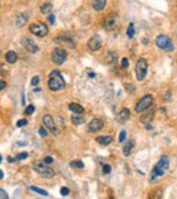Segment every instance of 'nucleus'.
<instances>
[{
  "instance_id": "1",
  "label": "nucleus",
  "mask_w": 177,
  "mask_h": 199,
  "mask_svg": "<svg viewBox=\"0 0 177 199\" xmlns=\"http://www.w3.org/2000/svg\"><path fill=\"white\" fill-rule=\"evenodd\" d=\"M48 86H49V89L52 92H60V90H63L66 87V81L61 77L60 71H57V70L52 71L49 75V79H48Z\"/></svg>"
},
{
  "instance_id": "2",
  "label": "nucleus",
  "mask_w": 177,
  "mask_h": 199,
  "mask_svg": "<svg viewBox=\"0 0 177 199\" xmlns=\"http://www.w3.org/2000/svg\"><path fill=\"white\" fill-rule=\"evenodd\" d=\"M168 167H169L168 157H162V158L157 162L155 167H154V169L151 171V180H155V179L160 177V176H164V173H165V171H166Z\"/></svg>"
},
{
  "instance_id": "3",
  "label": "nucleus",
  "mask_w": 177,
  "mask_h": 199,
  "mask_svg": "<svg viewBox=\"0 0 177 199\" xmlns=\"http://www.w3.org/2000/svg\"><path fill=\"white\" fill-rule=\"evenodd\" d=\"M155 45L160 49H164V51H168V52H172L173 49H175V47H173L172 41L170 38H169L168 36L165 34H160L155 38Z\"/></svg>"
},
{
  "instance_id": "4",
  "label": "nucleus",
  "mask_w": 177,
  "mask_h": 199,
  "mask_svg": "<svg viewBox=\"0 0 177 199\" xmlns=\"http://www.w3.org/2000/svg\"><path fill=\"white\" fill-rule=\"evenodd\" d=\"M153 100H154L153 96H150V94L142 97V98L136 102V105H135V112H136V113H143L147 108H150L153 105Z\"/></svg>"
},
{
  "instance_id": "5",
  "label": "nucleus",
  "mask_w": 177,
  "mask_h": 199,
  "mask_svg": "<svg viewBox=\"0 0 177 199\" xmlns=\"http://www.w3.org/2000/svg\"><path fill=\"white\" fill-rule=\"evenodd\" d=\"M120 23V17L117 14H109L104 21V29L108 30V32H112L119 26Z\"/></svg>"
},
{
  "instance_id": "6",
  "label": "nucleus",
  "mask_w": 177,
  "mask_h": 199,
  "mask_svg": "<svg viewBox=\"0 0 177 199\" xmlns=\"http://www.w3.org/2000/svg\"><path fill=\"white\" fill-rule=\"evenodd\" d=\"M135 74H136L138 81H143L147 75V62L146 59H139L135 66Z\"/></svg>"
},
{
  "instance_id": "7",
  "label": "nucleus",
  "mask_w": 177,
  "mask_h": 199,
  "mask_svg": "<svg viewBox=\"0 0 177 199\" xmlns=\"http://www.w3.org/2000/svg\"><path fill=\"white\" fill-rule=\"evenodd\" d=\"M29 29H30V32H32L33 34H36L38 37H45V36H48V33H49L48 26L45 23H42V22H36V23H32Z\"/></svg>"
},
{
  "instance_id": "8",
  "label": "nucleus",
  "mask_w": 177,
  "mask_h": 199,
  "mask_svg": "<svg viewBox=\"0 0 177 199\" xmlns=\"http://www.w3.org/2000/svg\"><path fill=\"white\" fill-rule=\"evenodd\" d=\"M33 169H34L36 172H38L40 175H42L44 177H48V179H51V177H53V176H55L53 169H51V168L48 167L47 164H44V162L33 164Z\"/></svg>"
},
{
  "instance_id": "9",
  "label": "nucleus",
  "mask_w": 177,
  "mask_h": 199,
  "mask_svg": "<svg viewBox=\"0 0 177 199\" xmlns=\"http://www.w3.org/2000/svg\"><path fill=\"white\" fill-rule=\"evenodd\" d=\"M52 60H53V63L57 66L63 64L67 60V52L61 49V48H56V49L52 52Z\"/></svg>"
},
{
  "instance_id": "10",
  "label": "nucleus",
  "mask_w": 177,
  "mask_h": 199,
  "mask_svg": "<svg viewBox=\"0 0 177 199\" xmlns=\"http://www.w3.org/2000/svg\"><path fill=\"white\" fill-rule=\"evenodd\" d=\"M101 47H102V40H101V37L98 34L93 36L91 38L87 41V48L91 52H96V51H100Z\"/></svg>"
},
{
  "instance_id": "11",
  "label": "nucleus",
  "mask_w": 177,
  "mask_h": 199,
  "mask_svg": "<svg viewBox=\"0 0 177 199\" xmlns=\"http://www.w3.org/2000/svg\"><path fill=\"white\" fill-rule=\"evenodd\" d=\"M22 45H23L25 49L27 52H30V53H36V52H38V45H37L32 38H29V37L22 38Z\"/></svg>"
},
{
  "instance_id": "12",
  "label": "nucleus",
  "mask_w": 177,
  "mask_h": 199,
  "mask_svg": "<svg viewBox=\"0 0 177 199\" xmlns=\"http://www.w3.org/2000/svg\"><path fill=\"white\" fill-rule=\"evenodd\" d=\"M154 115H155V109H154V107L151 108H147L145 112L142 113L140 116V123H143V124H150V123L153 122V117Z\"/></svg>"
},
{
  "instance_id": "13",
  "label": "nucleus",
  "mask_w": 177,
  "mask_h": 199,
  "mask_svg": "<svg viewBox=\"0 0 177 199\" xmlns=\"http://www.w3.org/2000/svg\"><path fill=\"white\" fill-rule=\"evenodd\" d=\"M102 127H104L102 120L101 119H93L91 122L89 123L87 130H89V132H98L100 130H102Z\"/></svg>"
},
{
  "instance_id": "14",
  "label": "nucleus",
  "mask_w": 177,
  "mask_h": 199,
  "mask_svg": "<svg viewBox=\"0 0 177 199\" xmlns=\"http://www.w3.org/2000/svg\"><path fill=\"white\" fill-rule=\"evenodd\" d=\"M42 122H44V124L47 126V128L49 130L52 134H57V130H56V126H55V120H53V117H52L51 115H45L42 117Z\"/></svg>"
},
{
  "instance_id": "15",
  "label": "nucleus",
  "mask_w": 177,
  "mask_h": 199,
  "mask_svg": "<svg viewBox=\"0 0 177 199\" xmlns=\"http://www.w3.org/2000/svg\"><path fill=\"white\" fill-rule=\"evenodd\" d=\"M55 42L59 44V45H66V47H68V48H75V42L71 38H68V37H66V36L56 37Z\"/></svg>"
},
{
  "instance_id": "16",
  "label": "nucleus",
  "mask_w": 177,
  "mask_h": 199,
  "mask_svg": "<svg viewBox=\"0 0 177 199\" xmlns=\"http://www.w3.org/2000/svg\"><path fill=\"white\" fill-rule=\"evenodd\" d=\"M128 119H130V109H128V108H123V109L120 111V113L117 115L119 123L124 124V123H127V122H128Z\"/></svg>"
},
{
  "instance_id": "17",
  "label": "nucleus",
  "mask_w": 177,
  "mask_h": 199,
  "mask_svg": "<svg viewBox=\"0 0 177 199\" xmlns=\"http://www.w3.org/2000/svg\"><path fill=\"white\" fill-rule=\"evenodd\" d=\"M68 109L72 112L74 115H82V113L85 112L83 107H82V105H79V104H76V102H71V104L68 105Z\"/></svg>"
},
{
  "instance_id": "18",
  "label": "nucleus",
  "mask_w": 177,
  "mask_h": 199,
  "mask_svg": "<svg viewBox=\"0 0 177 199\" xmlns=\"http://www.w3.org/2000/svg\"><path fill=\"white\" fill-rule=\"evenodd\" d=\"M17 60H18V55H17V52H14V51H8L6 53V62L8 63V64H14V63H17Z\"/></svg>"
},
{
  "instance_id": "19",
  "label": "nucleus",
  "mask_w": 177,
  "mask_h": 199,
  "mask_svg": "<svg viewBox=\"0 0 177 199\" xmlns=\"http://www.w3.org/2000/svg\"><path fill=\"white\" fill-rule=\"evenodd\" d=\"M106 6V0H93V8L96 11H102Z\"/></svg>"
},
{
  "instance_id": "20",
  "label": "nucleus",
  "mask_w": 177,
  "mask_h": 199,
  "mask_svg": "<svg viewBox=\"0 0 177 199\" xmlns=\"http://www.w3.org/2000/svg\"><path fill=\"white\" fill-rule=\"evenodd\" d=\"M162 190L161 188H157V190H154L153 192H150L149 195V199H161L162 198Z\"/></svg>"
},
{
  "instance_id": "21",
  "label": "nucleus",
  "mask_w": 177,
  "mask_h": 199,
  "mask_svg": "<svg viewBox=\"0 0 177 199\" xmlns=\"http://www.w3.org/2000/svg\"><path fill=\"white\" fill-rule=\"evenodd\" d=\"M97 142L101 145H104V146H106V145H111L112 143V137H98L97 138Z\"/></svg>"
},
{
  "instance_id": "22",
  "label": "nucleus",
  "mask_w": 177,
  "mask_h": 199,
  "mask_svg": "<svg viewBox=\"0 0 177 199\" xmlns=\"http://www.w3.org/2000/svg\"><path fill=\"white\" fill-rule=\"evenodd\" d=\"M52 8H53V6H52L51 3H44V4L41 6L40 11L42 14H49V12H52Z\"/></svg>"
},
{
  "instance_id": "23",
  "label": "nucleus",
  "mask_w": 177,
  "mask_h": 199,
  "mask_svg": "<svg viewBox=\"0 0 177 199\" xmlns=\"http://www.w3.org/2000/svg\"><path fill=\"white\" fill-rule=\"evenodd\" d=\"M132 147H134V142H132V141H130L128 143H125V146H124V149H123L124 156H130V154H131V150H132Z\"/></svg>"
},
{
  "instance_id": "24",
  "label": "nucleus",
  "mask_w": 177,
  "mask_h": 199,
  "mask_svg": "<svg viewBox=\"0 0 177 199\" xmlns=\"http://www.w3.org/2000/svg\"><path fill=\"white\" fill-rule=\"evenodd\" d=\"M71 120H72V123L74 124H76V126H79V124H82V123L85 122V117L82 115H74L72 117H71Z\"/></svg>"
},
{
  "instance_id": "25",
  "label": "nucleus",
  "mask_w": 177,
  "mask_h": 199,
  "mask_svg": "<svg viewBox=\"0 0 177 199\" xmlns=\"http://www.w3.org/2000/svg\"><path fill=\"white\" fill-rule=\"evenodd\" d=\"M26 21H27V17H26V15H19V17L17 18V26H18V27H21V26H25Z\"/></svg>"
},
{
  "instance_id": "26",
  "label": "nucleus",
  "mask_w": 177,
  "mask_h": 199,
  "mask_svg": "<svg viewBox=\"0 0 177 199\" xmlns=\"http://www.w3.org/2000/svg\"><path fill=\"white\" fill-rule=\"evenodd\" d=\"M30 190L32 191H34V192H37V194H40V195H44V197H48V192L45 190H42V188H40V187H36V186H32L30 187Z\"/></svg>"
},
{
  "instance_id": "27",
  "label": "nucleus",
  "mask_w": 177,
  "mask_h": 199,
  "mask_svg": "<svg viewBox=\"0 0 177 199\" xmlns=\"http://www.w3.org/2000/svg\"><path fill=\"white\" fill-rule=\"evenodd\" d=\"M127 36L130 37V38H132V37L135 36V26H134V23H131L130 26H128V30H127Z\"/></svg>"
},
{
  "instance_id": "28",
  "label": "nucleus",
  "mask_w": 177,
  "mask_h": 199,
  "mask_svg": "<svg viewBox=\"0 0 177 199\" xmlns=\"http://www.w3.org/2000/svg\"><path fill=\"white\" fill-rule=\"evenodd\" d=\"M71 167L78 168V169H83V162H82V161H72V162H71Z\"/></svg>"
},
{
  "instance_id": "29",
  "label": "nucleus",
  "mask_w": 177,
  "mask_h": 199,
  "mask_svg": "<svg viewBox=\"0 0 177 199\" xmlns=\"http://www.w3.org/2000/svg\"><path fill=\"white\" fill-rule=\"evenodd\" d=\"M116 60V55L113 53V52H111V53H108V63L109 64H113Z\"/></svg>"
},
{
  "instance_id": "30",
  "label": "nucleus",
  "mask_w": 177,
  "mask_h": 199,
  "mask_svg": "<svg viewBox=\"0 0 177 199\" xmlns=\"http://www.w3.org/2000/svg\"><path fill=\"white\" fill-rule=\"evenodd\" d=\"M111 171H112L111 165H108V164H102V172H104V175L111 173Z\"/></svg>"
},
{
  "instance_id": "31",
  "label": "nucleus",
  "mask_w": 177,
  "mask_h": 199,
  "mask_svg": "<svg viewBox=\"0 0 177 199\" xmlns=\"http://www.w3.org/2000/svg\"><path fill=\"white\" fill-rule=\"evenodd\" d=\"M25 112H26V115H33L34 113V107H33V105H29V107H26Z\"/></svg>"
},
{
  "instance_id": "32",
  "label": "nucleus",
  "mask_w": 177,
  "mask_h": 199,
  "mask_svg": "<svg viewBox=\"0 0 177 199\" xmlns=\"http://www.w3.org/2000/svg\"><path fill=\"white\" fill-rule=\"evenodd\" d=\"M125 137H127V131H121L120 137H119V142H124L125 141Z\"/></svg>"
},
{
  "instance_id": "33",
  "label": "nucleus",
  "mask_w": 177,
  "mask_h": 199,
  "mask_svg": "<svg viewBox=\"0 0 177 199\" xmlns=\"http://www.w3.org/2000/svg\"><path fill=\"white\" fill-rule=\"evenodd\" d=\"M40 135H41V137H48V131H47V128H44V127H40Z\"/></svg>"
},
{
  "instance_id": "34",
  "label": "nucleus",
  "mask_w": 177,
  "mask_h": 199,
  "mask_svg": "<svg viewBox=\"0 0 177 199\" xmlns=\"http://www.w3.org/2000/svg\"><path fill=\"white\" fill-rule=\"evenodd\" d=\"M26 124H27V120H26V119H21V120H18V123H17L18 127H23Z\"/></svg>"
},
{
  "instance_id": "35",
  "label": "nucleus",
  "mask_w": 177,
  "mask_h": 199,
  "mask_svg": "<svg viewBox=\"0 0 177 199\" xmlns=\"http://www.w3.org/2000/svg\"><path fill=\"white\" fill-rule=\"evenodd\" d=\"M0 199H8V195H7V192L4 190L0 188Z\"/></svg>"
},
{
  "instance_id": "36",
  "label": "nucleus",
  "mask_w": 177,
  "mask_h": 199,
  "mask_svg": "<svg viewBox=\"0 0 177 199\" xmlns=\"http://www.w3.org/2000/svg\"><path fill=\"white\" fill-rule=\"evenodd\" d=\"M38 83H40V77H34V78L32 79V85H33V86H37Z\"/></svg>"
},
{
  "instance_id": "37",
  "label": "nucleus",
  "mask_w": 177,
  "mask_h": 199,
  "mask_svg": "<svg viewBox=\"0 0 177 199\" xmlns=\"http://www.w3.org/2000/svg\"><path fill=\"white\" fill-rule=\"evenodd\" d=\"M60 194L66 197V195H68V194H70V190H68V188H66V187H63V188L60 190Z\"/></svg>"
},
{
  "instance_id": "38",
  "label": "nucleus",
  "mask_w": 177,
  "mask_h": 199,
  "mask_svg": "<svg viewBox=\"0 0 177 199\" xmlns=\"http://www.w3.org/2000/svg\"><path fill=\"white\" fill-rule=\"evenodd\" d=\"M25 158H27V153H21L17 157V160H25Z\"/></svg>"
},
{
  "instance_id": "39",
  "label": "nucleus",
  "mask_w": 177,
  "mask_h": 199,
  "mask_svg": "<svg viewBox=\"0 0 177 199\" xmlns=\"http://www.w3.org/2000/svg\"><path fill=\"white\" fill-rule=\"evenodd\" d=\"M121 67H123V68H127V67H128V59L127 57H124L121 60Z\"/></svg>"
},
{
  "instance_id": "40",
  "label": "nucleus",
  "mask_w": 177,
  "mask_h": 199,
  "mask_svg": "<svg viewBox=\"0 0 177 199\" xmlns=\"http://www.w3.org/2000/svg\"><path fill=\"white\" fill-rule=\"evenodd\" d=\"M53 162V158L52 157H45L44 158V164H52Z\"/></svg>"
},
{
  "instance_id": "41",
  "label": "nucleus",
  "mask_w": 177,
  "mask_h": 199,
  "mask_svg": "<svg viewBox=\"0 0 177 199\" xmlns=\"http://www.w3.org/2000/svg\"><path fill=\"white\" fill-rule=\"evenodd\" d=\"M6 86H7V83H6L4 81H0V92H2V90H4Z\"/></svg>"
},
{
  "instance_id": "42",
  "label": "nucleus",
  "mask_w": 177,
  "mask_h": 199,
  "mask_svg": "<svg viewBox=\"0 0 177 199\" xmlns=\"http://www.w3.org/2000/svg\"><path fill=\"white\" fill-rule=\"evenodd\" d=\"M48 21H49L51 23L55 25V17H53V15H49V17H48Z\"/></svg>"
},
{
  "instance_id": "43",
  "label": "nucleus",
  "mask_w": 177,
  "mask_h": 199,
  "mask_svg": "<svg viewBox=\"0 0 177 199\" xmlns=\"http://www.w3.org/2000/svg\"><path fill=\"white\" fill-rule=\"evenodd\" d=\"M3 177H4V173H3V172L0 171V179H3Z\"/></svg>"
},
{
  "instance_id": "44",
  "label": "nucleus",
  "mask_w": 177,
  "mask_h": 199,
  "mask_svg": "<svg viewBox=\"0 0 177 199\" xmlns=\"http://www.w3.org/2000/svg\"><path fill=\"white\" fill-rule=\"evenodd\" d=\"M7 161H8V162H12L14 158H11V157H8V158H7Z\"/></svg>"
},
{
  "instance_id": "45",
  "label": "nucleus",
  "mask_w": 177,
  "mask_h": 199,
  "mask_svg": "<svg viewBox=\"0 0 177 199\" xmlns=\"http://www.w3.org/2000/svg\"><path fill=\"white\" fill-rule=\"evenodd\" d=\"M3 67H4V66H3L2 63H0V72H3Z\"/></svg>"
},
{
  "instance_id": "46",
  "label": "nucleus",
  "mask_w": 177,
  "mask_h": 199,
  "mask_svg": "<svg viewBox=\"0 0 177 199\" xmlns=\"http://www.w3.org/2000/svg\"><path fill=\"white\" fill-rule=\"evenodd\" d=\"M0 161H2V156H0Z\"/></svg>"
}]
</instances>
